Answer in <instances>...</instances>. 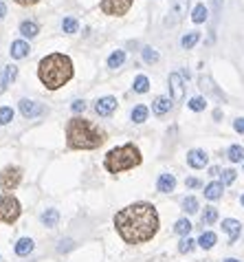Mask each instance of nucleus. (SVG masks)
<instances>
[{
	"label": "nucleus",
	"instance_id": "f257e3e1",
	"mask_svg": "<svg viewBox=\"0 0 244 262\" xmlns=\"http://www.w3.org/2000/svg\"><path fill=\"white\" fill-rule=\"evenodd\" d=\"M114 227L128 245H143L159 231V214L152 203H134L117 212Z\"/></svg>",
	"mask_w": 244,
	"mask_h": 262
},
{
	"label": "nucleus",
	"instance_id": "f03ea898",
	"mask_svg": "<svg viewBox=\"0 0 244 262\" xmlns=\"http://www.w3.org/2000/svg\"><path fill=\"white\" fill-rule=\"evenodd\" d=\"M106 133L84 117H73L66 123V143L73 150H95L104 145Z\"/></svg>",
	"mask_w": 244,
	"mask_h": 262
},
{
	"label": "nucleus",
	"instance_id": "7ed1b4c3",
	"mask_svg": "<svg viewBox=\"0 0 244 262\" xmlns=\"http://www.w3.org/2000/svg\"><path fill=\"white\" fill-rule=\"evenodd\" d=\"M38 77L48 91H57L73 77V62L64 53H51L40 60Z\"/></svg>",
	"mask_w": 244,
	"mask_h": 262
},
{
	"label": "nucleus",
	"instance_id": "20e7f679",
	"mask_svg": "<svg viewBox=\"0 0 244 262\" xmlns=\"http://www.w3.org/2000/svg\"><path fill=\"white\" fill-rule=\"evenodd\" d=\"M143 161L141 159V152L134 143H126V145H119V148L110 150L104 159V165L110 174H119V172H126V170H132Z\"/></svg>",
	"mask_w": 244,
	"mask_h": 262
},
{
	"label": "nucleus",
	"instance_id": "39448f33",
	"mask_svg": "<svg viewBox=\"0 0 244 262\" xmlns=\"http://www.w3.org/2000/svg\"><path fill=\"white\" fill-rule=\"evenodd\" d=\"M22 214V207H20V203L16 196L11 194H5L0 196V223H16L18 216Z\"/></svg>",
	"mask_w": 244,
	"mask_h": 262
},
{
	"label": "nucleus",
	"instance_id": "423d86ee",
	"mask_svg": "<svg viewBox=\"0 0 244 262\" xmlns=\"http://www.w3.org/2000/svg\"><path fill=\"white\" fill-rule=\"evenodd\" d=\"M20 181H22V170H20L18 165H7L5 170L0 172V190H5V192L16 190L20 185Z\"/></svg>",
	"mask_w": 244,
	"mask_h": 262
},
{
	"label": "nucleus",
	"instance_id": "0eeeda50",
	"mask_svg": "<svg viewBox=\"0 0 244 262\" xmlns=\"http://www.w3.org/2000/svg\"><path fill=\"white\" fill-rule=\"evenodd\" d=\"M187 9H189V0H169V11H167V18H165V25L167 27L178 25L187 16Z\"/></svg>",
	"mask_w": 244,
	"mask_h": 262
},
{
	"label": "nucleus",
	"instance_id": "6e6552de",
	"mask_svg": "<svg viewBox=\"0 0 244 262\" xmlns=\"http://www.w3.org/2000/svg\"><path fill=\"white\" fill-rule=\"evenodd\" d=\"M99 7L106 16H126L132 7V0H102Z\"/></svg>",
	"mask_w": 244,
	"mask_h": 262
},
{
	"label": "nucleus",
	"instance_id": "1a4fd4ad",
	"mask_svg": "<svg viewBox=\"0 0 244 262\" xmlns=\"http://www.w3.org/2000/svg\"><path fill=\"white\" fill-rule=\"evenodd\" d=\"M198 84H200V91L203 93H207V95H213V97H218L220 101H225L227 99V95L222 93L216 84H213V79L209 77V75H200V79H198Z\"/></svg>",
	"mask_w": 244,
	"mask_h": 262
},
{
	"label": "nucleus",
	"instance_id": "9d476101",
	"mask_svg": "<svg viewBox=\"0 0 244 262\" xmlns=\"http://www.w3.org/2000/svg\"><path fill=\"white\" fill-rule=\"evenodd\" d=\"M169 91H172V99L181 101L185 97V82L181 73H172L169 75Z\"/></svg>",
	"mask_w": 244,
	"mask_h": 262
},
{
	"label": "nucleus",
	"instance_id": "9b49d317",
	"mask_svg": "<svg viewBox=\"0 0 244 262\" xmlns=\"http://www.w3.org/2000/svg\"><path fill=\"white\" fill-rule=\"evenodd\" d=\"M20 113H22V117L33 119V117H40V115L44 113V108H42V104H38V101H33V99H22L20 101Z\"/></svg>",
	"mask_w": 244,
	"mask_h": 262
},
{
	"label": "nucleus",
	"instance_id": "f8f14e48",
	"mask_svg": "<svg viewBox=\"0 0 244 262\" xmlns=\"http://www.w3.org/2000/svg\"><path fill=\"white\" fill-rule=\"evenodd\" d=\"M209 163V157H207L205 150H189L187 152V165L193 170H203V167Z\"/></svg>",
	"mask_w": 244,
	"mask_h": 262
},
{
	"label": "nucleus",
	"instance_id": "ddd939ff",
	"mask_svg": "<svg viewBox=\"0 0 244 262\" xmlns=\"http://www.w3.org/2000/svg\"><path fill=\"white\" fill-rule=\"evenodd\" d=\"M222 229H225L229 236V245H233L235 240L240 238L242 225H240V221H233V218H225V221H222Z\"/></svg>",
	"mask_w": 244,
	"mask_h": 262
},
{
	"label": "nucleus",
	"instance_id": "4468645a",
	"mask_svg": "<svg viewBox=\"0 0 244 262\" xmlns=\"http://www.w3.org/2000/svg\"><path fill=\"white\" fill-rule=\"evenodd\" d=\"M114 108H117V99L114 97H102V99H97V104H95V113L99 115V117H108V115L114 113Z\"/></svg>",
	"mask_w": 244,
	"mask_h": 262
},
{
	"label": "nucleus",
	"instance_id": "2eb2a0df",
	"mask_svg": "<svg viewBox=\"0 0 244 262\" xmlns=\"http://www.w3.org/2000/svg\"><path fill=\"white\" fill-rule=\"evenodd\" d=\"M16 75H18V67H13V64H9V67L3 69V73H0V93L7 91V86L16 79Z\"/></svg>",
	"mask_w": 244,
	"mask_h": 262
},
{
	"label": "nucleus",
	"instance_id": "dca6fc26",
	"mask_svg": "<svg viewBox=\"0 0 244 262\" xmlns=\"http://www.w3.org/2000/svg\"><path fill=\"white\" fill-rule=\"evenodd\" d=\"M172 97H156L152 101V113L156 115V117H163L165 113H169V108H172Z\"/></svg>",
	"mask_w": 244,
	"mask_h": 262
},
{
	"label": "nucleus",
	"instance_id": "f3484780",
	"mask_svg": "<svg viewBox=\"0 0 244 262\" xmlns=\"http://www.w3.org/2000/svg\"><path fill=\"white\" fill-rule=\"evenodd\" d=\"M156 187H159V192H163V194L174 192V187H176V179H174V174H161V177H159V183H156Z\"/></svg>",
	"mask_w": 244,
	"mask_h": 262
},
{
	"label": "nucleus",
	"instance_id": "a211bd4d",
	"mask_svg": "<svg viewBox=\"0 0 244 262\" xmlns=\"http://www.w3.org/2000/svg\"><path fill=\"white\" fill-rule=\"evenodd\" d=\"M29 51H31V49H29L27 42L16 40V42H11V51H9V53H11L13 60H22V57H27Z\"/></svg>",
	"mask_w": 244,
	"mask_h": 262
},
{
	"label": "nucleus",
	"instance_id": "6ab92c4d",
	"mask_svg": "<svg viewBox=\"0 0 244 262\" xmlns=\"http://www.w3.org/2000/svg\"><path fill=\"white\" fill-rule=\"evenodd\" d=\"M40 221H42V225H44V227L53 229L55 225H57V221H60V214H57V209H46V212H42Z\"/></svg>",
	"mask_w": 244,
	"mask_h": 262
},
{
	"label": "nucleus",
	"instance_id": "aec40b11",
	"mask_svg": "<svg viewBox=\"0 0 244 262\" xmlns=\"http://www.w3.org/2000/svg\"><path fill=\"white\" fill-rule=\"evenodd\" d=\"M220 196H222V183H218V181H213V183H209L205 187V199L218 201Z\"/></svg>",
	"mask_w": 244,
	"mask_h": 262
},
{
	"label": "nucleus",
	"instance_id": "412c9836",
	"mask_svg": "<svg viewBox=\"0 0 244 262\" xmlns=\"http://www.w3.org/2000/svg\"><path fill=\"white\" fill-rule=\"evenodd\" d=\"M20 33L25 35V38H35V35L40 33V27L33 23V20H25L22 25H20Z\"/></svg>",
	"mask_w": 244,
	"mask_h": 262
},
{
	"label": "nucleus",
	"instance_id": "4be33fe9",
	"mask_svg": "<svg viewBox=\"0 0 244 262\" xmlns=\"http://www.w3.org/2000/svg\"><path fill=\"white\" fill-rule=\"evenodd\" d=\"M33 251V240L31 238H20L16 243V253L18 256H29Z\"/></svg>",
	"mask_w": 244,
	"mask_h": 262
},
{
	"label": "nucleus",
	"instance_id": "5701e85b",
	"mask_svg": "<svg viewBox=\"0 0 244 262\" xmlns=\"http://www.w3.org/2000/svg\"><path fill=\"white\" fill-rule=\"evenodd\" d=\"M216 240H218V236L213 234V231H205L203 236H200V240H198V245L203 247V249H211L213 245H216Z\"/></svg>",
	"mask_w": 244,
	"mask_h": 262
},
{
	"label": "nucleus",
	"instance_id": "b1692460",
	"mask_svg": "<svg viewBox=\"0 0 244 262\" xmlns=\"http://www.w3.org/2000/svg\"><path fill=\"white\" fill-rule=\"evenodd\" d=\"M124 62H126V51H114L108 57V69H119Z\"/></svg>",
	"mask_w": 244,
	"mask_h": 262
},
{
	"label": "nucleus",
	"instance_id": "393cba45",
	"mask_svg": "<svg viewBox=\"0 0 244 262\" xmlns=\"http://www.w3.org/2000/svg\"><path fill=\"white\" fill-rule=\"evenodd\" d=\"M132 89H134V93H148L150 91V79L145 75H139V77L134 79Z\"/></svg>",
	"mask_w": 244,
	"mask_h": 262
},
{
	"label": "nucleus",
	"instance_id": "a878e982",
	"mask_svg": "<svg viewBox=\"0 0 244 262\" xmlns=\"http://www.w3.org/2000/svg\"><path fill=\"white\" fill-rule=\"evenodd\" d=\"M198 40H200V33H198V31H191V33H187V35H183L181 45H183V49H191V47L198 45Z\"/></svg>",
	"mask_w": 244,
	"mask_h": 262
},
{
	"label": "nucleus",
	"instance_id": "bb28decb",
	"mask_svg": "<svg viewBox=\"0 0 244 262\" xmlns=\"http://www.w3.org/2000/svg\"><path fill=\"white\" fill-rule=\"evenodd\" d=\"M174 231L178 236H187L189 231H191V223L187 221V218H181V221H176V225H174Z\"/></svg>",
	"mask_w": 244,
	"mask_h": 262
},
{
	"label": "nucleus",
	"instance_id": "cd10ccee",
	"mask_svg": "<svg viewBox=\"0 0 244 262\" xmlns=\"http://www.w3.org/2000/svg\"><path fill=\"white\" fill-rule=\"evenodd\" d=\"M227 155H229V159H231L233 163H240V161H244V148H242V145H231Z\"/></svg>",
	"mask_w": 244,
	"mask_h": 262
},
{
	"label": "nucleus",
	"instance_id": "c85d7f7f",
	"mask_svg": "<svg viewBox=\"0 0 244 262\" xmlns=\"http://www.w3.org/2000/svg\"><path fill=\"white\" fill-rule=\"evenodd\" d=\"M191 20H193L196 25L205 23V20H207V7H205V5H196V9L191 11Z\"/></svg>",
	"mask_w": 244,
	"mask_h": 262
},
{
	"label": "nucleus",
	"instance_id": "c756f323",
	"mask_svg": "<svg viewBox=\"0 0 244 262\" xmlns=\"http://www.w3.org/2000/svg\"><path fill=\"white\" fill-rule=\"evenodd\" d=\"M141 55H143V60H145L148 64H156V62H159V51L152 49V47H145L141 51Z\"/></svg>",
	"mask_w": 244,
	"mask_h": 262
},
{
	"label": "nucleus",
	"instance_id": "7c9ffc66",
	"mask_svg": "<svg viewBox=\"0 0 244 262\" xmlns=\"http://www.w3.org/2000/svg\"><path fill=\"white\" fill-rule=\"evenodd\" d=\"M148 113H150V111H148L145 106H136L134 111H132V121H134V123H143V121L148 119Z\"/></svg>",
	"mask_w": 244,
	"mask_h": 262
},
{
	"label": "nucleus",
	"instance_id": "2f4dec72",
	"mask_svg": "<svg viewBox=\"0 0 244 262\" xmlns=\"http://www.w3.org/2000/svg\"><path fill=\"white\" fill-rule=\"evenodd\" d=\"M183 209L187 214H196L198 212V199L196 196H187V199L183 201Z\"/></svg>",
	"mask_w": 244,
	"mask_h": 262
},
{
	"label": "nucleus",
	"instance_id": "473e14b6",
	"mask_svg": "<svg viewBox=\"0 0 244 262\" xmlns=\"http://www.w3.org/2000/svg\"><path fill=\"white\" fill-rule=\"evenodd\" d=\"M77 29H80V25H77L75 18H64L62 20V31L64 33H77Z\"/></svg>",
	"mask_w": 244,
	"mask_h": 262
},
{
	"label": "nucleus",
	"instance_id": "72a5a7b5",
	"mask_svg": "<svg viewBox=\"0 0 244 262\" xmlns=\"http://www.w3.org/2000/svg\"><path fill=\"white\" fill-rule=\"evenodd\" d=\"M189 108H191L193 113L205 111V108H207V99H205V97H191V99H189Z\"/></svg>",
	"mask_w": 244,
	"mask_h": 262
},
{
	"label": "nucleus",
	"instance_id": "f704fd0d",
	"mask_svg": "<svg viewBox=\"0 0 244 262\" xmlns=\"http://www.w3.org/2000/svg\"><path fill=\"white\" fill-rule=\"evenodd\" d=\"M216 221H218V209H213V207H205L203 223H207V225H213Z\"/></svg>",
	"mask_w": 244,
	"mask_h": 262
},
{
	"label": "nucleus",
	"instance_id": "c9c22d12",
	"mask_svg": "<svg viewBox=\"0 0 244 262\" xmlns=\"http://www.w3.org/2000/svg\"><path fill=\"white\" fill-rule=\"evenodd\" d=\"M9 121H13V111L9 106H3L0 108V123L5 126V123H9Z\"/></svg>",
	"mask_w": 244,
	"mask_h": 262
},
{
	"label": "nucleus",
	"instance_id": "e433bc0d",
	"mask_svg": "<svg viewBox=\"0 0 244 262\" xmlns=\"http://www.w3.org/2000/svg\"><path fill=\"white\" fill-rule=\"evenodd\" d=\"M235 174H238L235 170H222V181H220V183L222 185H231L235 181Z\"/></svg>",
	"mask_w": 244,
	"mask_h": 262
},
{
	"label": "nucleus",
	"instance_id": "4c0bfd02",
	"mask_svg": "<svg viewBox=\"0 0 244 262\" xmlns=\"http://www.w3.org/2000/svg\"><path fill=\"white\" fill-rule=\"evenodd\" d=\"M193 245H196V243H193L191 238H185V240H181V245H178V251H181V253H189L193 249Z\"/></svg>",
	"mask_w": 244,
	"mask_h": 262
},
{
	"label": "nucleus",
	"instance_id": "58836bf2",
	"mask_svg": "<svg viewBox=\"0 0 244 262\" xmlns=\"http://www.w3.org/2000/svg\"><path fill=\"white\" fill-rule=\"evenodd\" d=\"M70 249H73V240H62V243H60V247H57V251H70Z\"/></svg>",
	"mask_w": 244,
	"mask_h": 262
},
{
	"label": "nucleus",
	"instance_id": "ea45409f",
	"mask_svg": "<svg viewBox=\"0 0 244 262\" xmlns=\"http://www.w3.org/2000/svg\"><path fill=\"white\" fill-rule=\"evenodd\" d=\"M233 128H235V133H240V135H244V117H238L233 121Z\"/></svg>",
	"mask_w": 244,
	"mask_h": 262
},
{
	"label": "nucleus",
	"instance_id": "a19ab883",
	"mask_svg": "<svg viewBox=\"0 0 244 262\" xmlns=\"http://www.w3.org/2000/svg\"><path fill=\"white\" fill-rule=\"evenodd\" d=\"M70 108H73L75 113H84V108H86V101H84V99H77V101H73V106H70Z\"/></svg>",
	"mask_w": 244,
	"mask_h": 262
},
{
	"label": "nucleus",
	"instance_id": "79ce46f5",
	"mask_svg": "<svg viewBox=\"0 0 244 262\" xmlns=\"http://www.w3.org/2000/svg\"><path fill=\"white\" fill-rule=\"evenodd\" d=\"M16 5H20V7H29V5H35V3H40V0H13Z\"/></svg>",
	"mask_w": 244,
	"mask_h": 262
},
{
	"label": "nucleus",
	"instance_id": "37998d69",
	"mask_svg": "<svg viewBox=\"0 0 244 262\" xmlns=\"http://www.w3.org/2000/svg\"><path fill=\"white\" fill-rule=\"evenodd\" d=\"M185 185L193 190V187H200V181H198V179H187V181H185Z\"/></svg>",
	"mask_w": 244,
	"mask_h": 262
},
{
	"label": "nucleus",
	"instance_id": "c03bdc74",
	"mask_svg": "<svg viewBox=\"0 0 244 262\" xmlns=\"http://www.w3.org/2000/svg\"><path fill=\"white\" fill-rule=\"evenodd\" d=\"M5 13H7V7H5V3H0V20L5 18Z\"/></svg>",
	"mask_w": 244,
	"mask_h": 262
},
{
	"label": "nucleus",
	"instance_id": "a18cd8bd",
	"mask_svg": "<svg viewBox=\"0 0 244 262\" xmlns=\"http://www.w3.org/2000/svg\"><path fill=\"white\" fill-rule=\"evenodd\" d=\"M225 262H240V260H235V258H227Z\"/></svg>",
	"mask_w": 244,
	"mask_h": 262
},
{
	"label": "nucleus",
	"instance_id": "49530a36",
	"mask_svg": "<svg viewBox=\"0 0 244 262\" xmlns=\"http://www.w3.org/2000/svg\"><path fill=\"white\" fill-rule=\"evenodd\" d=\"M240 203H242V205H244V194H242V196H240Z\"/></svg>",
	"mask_w": 244,
	"mask_h": 262
}]
</instances>
